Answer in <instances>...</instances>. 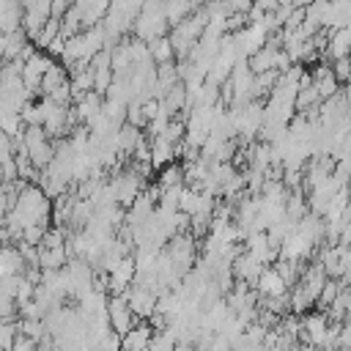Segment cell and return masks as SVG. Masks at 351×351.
I'll list each match as a JSON object with an SVG mask.
<instances>
[{
  "label": "cell",
  "mask_w": 351,
  "mask_h": 351,
  "mask_svg": "<svg viewBox=\"0 0 351 351\" xmlns=\"http://www.w3.org/2000/svg\"><path fill=\"white\" fill-rule=\"evenodd\" d=\"M132 30H134V38L143 41V44L167 36V22H165L162 3H140V14L132 22Z\"/></svg>",
  "instance_id": "obj_1"
},
{
  "label": "cell",
  "mask_w": 351,
  "mask_h": 351,
  "mask_svg": "<svg viewBox=\"0 0 351 351\" xmlns=\"http://www.w3.org/2000/svg\"><path fill=\"white\" fill-rule=\"evenodd\" d=\"M126 299V307L129 313L137 318V321H148L154 315V307H156V293L143 288V285H129V291L123 293Z\"/></svg>",
  "instance_id": "obj_2"
},
{
  "label": "cell",
  "mask_w": 351,
  "mask_h": 351,
  "mask_svg": "<svg viewBox=\"0 0 351 351\" xmlns=\"http://www.w3.org/2000/svg\"><path fill=\"white\" fill-rule=\"evenodd\" d=\"M107 324H110V329H112L115 335H121V337L137 324V318L129 313L123 296H107Z\"/></svg>",
  "instance_id": "obj_3"
},
{
  "label": "cell",
  "mask_w": 351,
  "mask_h": 351,
  "mask_svg": "<svg viewBox=\"0 0 351 351\" xmlns=\"http://www.w3.org/2000/svg\"><path fill=\"white\" fill-rule=\"evenodd\" d=\"M255 293H258L261 299H269V296H282V293H288V288H285V282L280 280V274H277L271 266H263V271H261L258 280H255Z\"/></svg>",
  "instance_id": "obj_4"
},
{
  "label": "cell",
  "mask_w": 351,
  "mask_h": 351,
  "mask_svg": "<svg viewBox=\"0 0 351 351\" xmlns=\"http://www.w3.org/2000/svg\"><path fill=\"white\" fill-rule=\"evenodd\" d=\"M154 329L145 321H137L123 337H121V351H148V340H151Z\"/></svg>",
  "instance_id": "obj_5"
},
{
  "label": "cell",
  "mask_w": 351,
  "mask_h": 351,
  "mask_svg": "<svg viewBox=\"0 0 351 351\" xmlns=\"http://www.w3.org/2000/svg\"><path fill=\"white\" fill-rule=\"evenodd\" d=\"M148 162H151V170L154 167H167V165H173V159H176V145L173 143H167L165 137H154V140H148Z\"/></svg>",
  "instance_id": "obj_6"
},
{
  "label": "cell",
  "mask_w": 351,
  "mask_h": 351,
  "mask_svg": "<svg viewBox=\"0 0 351 351\" xmlns=\"http://www.w3.org/2000/svg\"><path fill=\"white\" fill-rule=\"evenodd\" d=\"M348 47H351V27L332 30V33H329V44H326V58H329V60L348 58Z\"/></svg>",
  "instance_id": "obj_7"
},
{
  "label": "cell",
  "mask_w": 351,
  "mask_h": 351,
  "mask_svg": "<svg viewBox=\"0 0 351 351\" xmlns=\"http://www.w3.org/2000/svg\"><path fill=\"white\" fill-rule=\"evenodd\" d=\"M140 140H143V132L134 129V126H129V123H121L118 132H115V145H118V154L121 156H132V151H134V145Z\"/></svg>",
  "instance_id": "obj_8"
},
{
  "label": "cell",
  "mask_w": 351,
  "mask_h": 351,
  "mask_svg": "<svg viewBox=\"0 0 351 351\" xmlns=\"http://www.w3.org/2000/svg\"><path fill=\"white\" fill-rule=\"evenodd\" d=\"M16 27H22V5L0 0V33H11Z\"/></svg>",
  "instance_id": "obj_9"
},
{
  "label": "cell",
  "mask_w": 351,
  "mask_h": 351,
  "mask_svg": "<svg viewBox=\"0 0 351 351\" xmlns=\"http://www.w3.org/2000/svg\"><path fill=\"white\" fill-rule=\"evenodd\" d=\"M145 47H148V58H151V63H154V66L173 63V58H176V52H173V47H170V38H167V36L154 38V41H148Z\"/></svg>",
  "instance_id": "obj_10"
},
{
  "label": "cell",
  "mask_w": 351,
  "mask_h": 351,
  "mask_svg": "<svg viewBox=\"0 0 351 351\" xmlns=\"http://www.w3.org/2000/svg\"><path fill=\"white\" fill-rule=\"evenodd\" d=\"M197 5L195 3H184V0H170V3H162V11H165V22L167 25H178V22H184L192 11H195Z\"/></svg>",
  "instance_id": "obj_11"
},
{
  "label": "cell",
  "mask_w": 351,
  "mask_h": 351,
  "mask_svg": "<svg viewBox=\"0 0 351 351\" xmlns=\"http://www.w3.org/2000/svg\"><path fill=\"white\" fill-rule=\"evenodd\" d=\"M69 80V74H66V69L63 66H58V63H52L44 74H41V82H38V93L41 96H49L60 82H66Z\"/></svg>",
  "instance_id": "obj_12"
},
{
  "label": "cell",
  "mask_w": 351,
  "mask_h": 351,
  "mask_svg": "<svg viewBox=\"0 0 351 351\" xmlns=\"http://www.w3.org/2000/svg\"><path fill=\"white\" fill-rule=\"evenodd\" d=\"M181 184H184L181 165H167V167H162L159 181H156V186H159V189H167V186H181Z\"/></svg>",
  "instance_id": "obj_13"
},
{
  "label": "cell",
  "mask_w": 351,
  "mask_h": 351,
  "mask_svg": "<svg viewBox=\"0 0 351 351\" xmlns=\"http://www.w3.org/2000/svg\"><path fill=\"white\" fill-rule=\"evenodd\" d=\"M22 129H25V123H22V118H19L16 112H3V115H0V132H3L5 137H16Z\"/></svg>",
  "instance_id": "obj_14"
},
{
  "label": "cell",
  "mask_w": 351,
  "mask_h": 351,
  "mask_svg": "<svg viewBox=\"0 0 351 351\" xmlns=\"http://www.w3.org/2000/svg\"><path fill=\"white\" fill-rule=\"evenodd\" d=\"M173 348H176V340H173V335L167 329L154 332L151 340H148V351H173Z\"/></svg>",
  "instance_id": "obj_15"
},
{
  "label": "cell",
  "mask_w": 351,
  "mask_h": 351,
  "mask_svg": "<svg viewBox=\"0 0 351 351\" xmlns=\"http://www.w3.org/2000/svg\"><path fill=\"white\" fill-rule=\"evenodd\" d=\"M110 82H112V71L110 69H93V93H99L104 99Z\"/></svg>",
  "instance_id": "obj_16"
},
{
  "label": "cell",
  "mask_w": 351,
  "mask_h": 351,
  "mask_svg": "<svg viewBox=\"0 0 351 351\" xmlns=\"http://www.w3.org/2000/svg\"><path fill=\"white\" fill-rule=\"evenodd\" d=\"M90 351H121V335H115V332L110 329L104 337H99V340L90 346Z\"/></svg>",
  "instance_id": "obj_17"
},
{
  "label": "cell",
  "mask_w": 351,
  "mask_h": 351,
  "mask_svg": "<svg viewBox=\"0 0 351 351\" xmlns=\"http://www.w3.org/2000/svg\"><path fill=\"white\" fill-rule=\"evenodd\" d=\"M16 337V321H0V351H11Z\"/></svg>",
  "instance_id": "obj_18"
},
{
  "label": "cell",
  "mask_w": 351,
  "mask_h": 351,
  "mask_svg": "<svg viewBox=\"0 0 351 351\" xmlns=\"http://www.w3.org/2000/svg\"><path fill=\"white\" fill-rule=\"evenodd\" d=\"M332 77L337 80L340 88H346V80H348V58H340V60H332Z\"/></svg>",
  "instance_id": "obj_19"
},
{
  "label": "cell",
  "mask_w": 351,
  "mask_h": 351,
  "mask_svg": "<svg viewBox=\"0 0 351 351\" xmlns=\"http://www.w3.org/2000/svg\"><path fill=\"white\" fill-rule=\"evenodd\" d=\"M36 346H38V343H33L30 337L16 335V337H14V343H11V351H36Z\"/></svg>",
  "instance_id": "obj_20"
},
{
  "label": "cell",
  "mask_w": 351,
  "mask_h": 351,
  "mask_svg": "<svg viewBox=\"0 0 351 351\" xmlns=\"http://www.w3.org/2000/svg\"><path fill=\"white\" fill-rule=\"evenodd\" d=\"M173 351H197V348H195V346H186V343H176Z\"/></svg>",
  "instance_id": "obj_21"
},
{
  "label": "cell",
  "mask_w": 351,
  "mask_h": 351,
  "mask_svg": "<svg viewBox=\"0 0 351 351\" xmlns=\"http://www.w3.org/2000/svg\"><path fill=\"white\" fill-rule=\"evenodd\" d=\"M0 228H3V217H0Z\"/></svg>",
  "instance_id": "obj_22"
}]
</instances>
